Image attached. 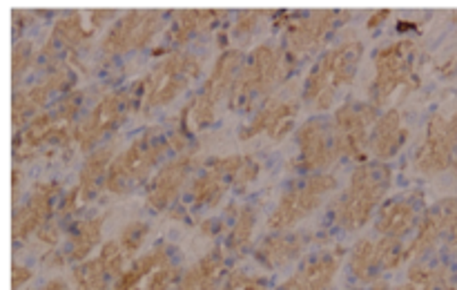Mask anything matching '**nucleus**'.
Segmentation results:
<instances>
[{
  "label": "nucleus",
  "mask_w": 457,
  "mask_h": 290,
  "mask_svg": "<svg viewBox=\"0 0 457 290\" xmlns=\"http://www.w3.org/2000/svg\"><path fill=\"white\" fill-rule=\"evenodd\" d=\"M393 183V170L384 161L360 163L351 174L346 190L333 208V221L339 230L355 232L364 228L386 196Z\"/></svg>",
  "instance_id": "f257e3e1"
},
{
  "label": "nucleus",
  "mask_w": 457,
  "mask_h": 290,
  "mask_svg": "<svg viewBox=\"0 0 457 290\" xmlns=\"http://www.w3.org/2000/svg\"><path fill=\"white\" fill-rule=\"evenodd\" d=\"M361 56H364V45L360 40H344L321 54L303 85V101L320 112L330 110L339 89L351 85L355 79Z\"/></svg>",
  "instance_id": "f03ea898"
},
{
  "label": "nucleus",
  "mask_w": 457,
  "mask_h": 290,
  "mask_svg": "<svg viewBox=\"0 0 457 290\" xmlns=\"http://www.w3.org/2000/svg\"><path fill=\"white\" fill-rule=\"evenodd\" d=\"M290 70V61L281 49L272 45H259L245 58L241 74L232 87L230 103L232 110L253 112L268 101V94L286 79Z\"/></svg>",
  "instance_id": "7ed1b4c3"
},
{
  "label": "nucleus",
  "mask_w": 457,
  "mask_h": 290,
  "mask_svg": "<svg viewBox=\"0 0 457 290\" xmlns=\"http://www.w3.org/2000/svg\"><path fill=\"white\" fill-rule=\"evenodd\" d=\"M172 150L170 134H163L159 128L145 129L119 156H114L105 177V190L123 195V192L141 186Z\"/></svg>",
  "instance_id": "20e7f679"
},
{
  "label": "nucleus",
  "mask_w": 457,
  "mask_h": 290,
  "mask_svg": "<svg viewBox=\"0 0 457 290\" xmlns=\"http://www.w3.org/2000/svg\"><path fill=\"white\" fill-rule=\"evenodd\" d=\"M245 58L239 49H228L219 56V61L214 62L212 74L205 79L201 92L192 98L190 105L183 110L181 125L179 128L190 132V129H204L217 116V107L223 98H230L232 87H235L237 79L241 74V67H244Z\"/></svg>",
  "instance_id": "39448f33"
},
{
  "label": "nucleus",
  "mask_w": 457,
  "mask_h": 290,
  "mask_svg": "<svg viewBox=\"0 0 457 290\" xmlns=\"http://www.w3.org/2000/svg\"><path fill=\"white\" fill-rule=\"evenodd\" d=\"M143 101V83L128 85V87L114 89L112 94L103 96L96 105L89 110V114L76 125V137L74 141L79 143L80 150H96L98 143L116 128L125 123L129 112Z\"/></svg>",
  "instance_id": "423d86ee"
},
{
  "label": "nucleus",
  "mask_w": 457,
  "mask_h": 290,
  "mask_svg": "<svg viewBox=\"0 0 457 290\" xmlns=\"http://www.w3.org/2000/svg\"><path fill=\"white\" fill-rule=\"evenodd\" d=\"M335 187H337V178L333 174H302L279 196V203L275 205L272 214L268 217V228L275 232L290 230L295 223L315 212Z\"/></svg>",
  "instance_id": "0eeeda50"
},
{
  "label": "nucleus",
  "mask_w": 457,
  "mask_h": 290,
  "mask_svg": "<svg viewBox=\"0 0 457 290\" xmlns=\"http://www.w3.org/2000/svg\"><path fill=\"white\" fill-rule=\"evenodd\" d=\"M201 74V58L195 54L174 52L161 58L154 70L141 80L143 110H154L172 103L196 76Z\"/></svg>",
  "instance_id": "6e6552de"
},
{
  "label": "nucleus",
  "mask_w": 457,
  "mask_h": 290,
  "mask_svg": "<svg viewBox=\"0 0 457 290\" xmlns=\"http://www.w3.org/2000/svg\"><path fill=\"white\" fill-rule=\"evenodd\" d=\"M415 43L395 40L375 54V79L370 83V103L384 105L400 87H415Z\"/></svg>",
  "instance_id": "1a4fd4ad"
},
{
  "label": "nucleus",
  "mask_w": 457,
  "mask_h": 290,
  "mask_svg": "<svg viewBox=\"0 0 457 290\" xmlns=\"http://www.w3.org/2000/svg\"><path fill=\"white\" fill-rule=\"evenodd\" d=\"M378 119V105H373L370 101H348L339 105V110L335 112L333 129L342 159H353L364 163L366 154H370L369 141Z\"/></svg>",
  "instance_id": "9d476101"
},
{
  "label": "nucleus",
  "mask_w": 457,
  "mask_h": 290,
  "mask_svg": "<svg viewBox=\"0 0 457 290\" xmlns=\"http://www.w3.org/2000/svg\"><path fill=\"white\" fill-rule=\"evenodd\" d=\"M406 257H409V250L402 239H391V236L360 239L353 248L348 268H351L353 279L370 284L386 270H395Z\"/></svg>",
  "instance_id": "9b49d317"
},
{
  "label": "nucleus",
  "mask_w": 457,
  "mask_h": 290,
  "mask_svg": "<svg viewBox=\"0 0 457 290\" xmlns=\"http://www.w3.org/2000/svg\"><path fill=\"white\" fill-rule=\"evenodd\" d=\"M297 170L302 174L324 172L339 156L333 123L326 119H311L297 129Z\"/></svg>",
  "instance_id": "f8f14e48"
},
{
  "label": "nucleus",
  "mask_w": 457,
  "mask_h": 290,
  "mask_svg": "<svg viewBox=\"0 0 457 290\" xmlns=\"http://www.w3.org/2000/svg\"><path fill=\"white\" fill-rule=\"evenodd\" d=\"M163 27V13L154 12V9H145V12H132L125 13L120 21L112 25L107 31L105 40H103V52L107 56H123V54L132 52V49H143L152 43L156 34Z\"/></svg>",
  "instance_id": "ddd939ff"
},
{
  "label": "nucleus",
  "mask_w": 457,
  "mask_h": 290,
  "mask_svg": "<svg viewBox=\"0 0 457 290\" xmlns=\"http://www.w3.org/2000/svg\"><path fill=\"white\" fill-rule=\"evenodd\" d=\"M61 186L56 181H43L29 192L25 201L13 210L12 235L13 239H29L31 235L47 226L61 203Z\"/></svg>",
  "instance_id": "4468645a"
},
{
  "label": "nucleus",
  "mask_w": 457,
  "mask_h": 290,
  "mask_svg": "<svg viewBox=\"0 0 457 290\" xmlns=\"http://www.w3.org/2000/svg\"><path fill=\"white\" fill-rule=\"evenodd\" d=\"M348 16L346 12L320 9V12L299 13L297 21L288 22L284 31V54L290 62L299 61L303 54L312 52L330 29L337 25L339 18Z\"/></svg>",
  "instance_id": "2eb2a0df"
},
{
  "label": "nucleus",
  "mask_w": 457,
  "mask_h": 290,
  "mask_svg": "<svg viewBox=\"0 0 457 290\" xmlns=\"http://www.w3.org/2000/svg\"><path fill=\"white\" fill-rule=\"evenodd\" d=\"M457 152V114L453 119H442L436 114L427 128L422 145L415 152V168L424 174H436L451 168Z\"/></svg>",
  "instance_id": "dca6fc26"
},
{
  "label": "nucleus",
  "mask_w": 457,
  "mask_h": 290,
  "mask_svg": "<svg viewBox=\"0 0 457 290\" xmlns=\"http://www.w3.org/2000/svg\"><path fill=\"white\" fill-rule=\"evenodd\" d=\"M76 125H65L54 112H40L13 138V159L29 161L43 145H67L74 141Z\"/></svg>",
  "instance_id": "f3484780"
},
{
  "label": "nucleus",
  "mask_w": 457,
  "mask_h": 290,
  "mask_svg": "<svg viewBox=\"0 0 457 290\" xmlns=\"http://www.w3.org/2000/svg\"><path fill=\"white\" fill-rule=\"evenodd\" d=\"M192 170H195V156L192 154H179L170 159L168 163L161 165L154 172V177L147 181L145 201L154 212H163L168 210L174 201L181 195L183 186L190 178Z\"/></svg>",
  "instance_id": "a211bd4d"
},
{
  "label": "nucleus",
  "mask_w": 457,
  "mask_h": 290,
  "mask_svg": "<svg viewBox=\"0 0 457 290\" xmlns=\"http://www.w3.org/2000/svg\"><path fill=\"white\" fill-rule=\"evenodd\" d=\"M420 195H402L386 201L375 217V232L379 236L402 239L420 226Z\"/></svg>",
  "instance_id": "6ab92c4d"
},
{
  "label": "nucleus",
  "mask_w": 457,
  "mask_h": 290,
  "mask_svg": "<svg viewBox=\"0 0 457 290\" xmlns=\"http://www.w3.org/2000/svg\"><path fill=\"white\" fill-rule=\"evenodd\" d=\"M339 266H342V250L317 253L308 257L277 290H330Z\"/></svg>",
  "instance_id": "aec40b11"
},
{
  "label": "nucleus",
  "mask_w": 457,
  "mask_h": 290,
  "mask_svg": "<svg viewBox=\"0 0 457 290\" xmlns=\"http://www.w3.org/2000/svg\"><path fill=\"white\" fill-rule=\"evenodd\" d=\"M295 116H297V103L277 96L268 98L254 110L253 120L244 128L241 138H254L259 134H268L270 138L286 137V132L293 128Z\"/></svg>",
  "instance_id": "412c9836"
},
{
  "label": "nucleus",
  "mask_w": 457,
  "mask_h": 290,
  "mask_svg": "<svg viewBox=\"0 0 457 290\" xmlns=\"http://www.w3.org/2000/svg\"><path fill=\"white\" fill-rule=\"evenodd\" d=\"M308 241H311L308 232H275V235L262 239V244L254 248V259L268 270H277V268H284L295 261L306 250Z\"/></svg>",
  "instance_id": "4be33fe9"
},
{
  "label": "nucleus",
  "mask_w": 457,
  "mask_h": 290,
  "mask_svg": "<svg viewBox=\"0 0 457 290\" xmlns=\"http://www.w3.org/2000/svg\"><path fill=\"white\" fill-rule=\"evenodd\" d=\"M406 138H409V129L402 123V116L397 110H388L379 114L378 123L373 125L369 141V152L378 161H388L404 147Z\"/></svg>",
  "instance_id": "5701e85b"
},
{
  "label": "nucleus",
  "mask_w": 457,
  "mask_h": 290,
  "mask_svg": "<svg viewBox=\"0 0 457 290\" xmlns=\"http://www.w3.org/2000/svg\"><path fill=\"white\" fill-rule=\"evenodd\" d=\"M232 186V181L228 178V174L223 172V168L219 165L217 159H210L208 163L204 165L199 174L195 177L190 186V199L192 205L196 210H204V208H214L223 201V196L228 195V190Z\"/></svg>",
  "instance_id": "b1692460"
},
{
  "label": "nucleus",
  "mask_w": 457,
  "mask_h": 290,
  "mask_svg": "<svg viewBox=\"0 0 457 290\" xmlns=\"http://www.w3.org/2000/svg\"><path fill=\"white\" fill-rule=\"evenodd\" d=\"M223 266H226L223 250H210L195 266L183 270L177 290H219V286L223 284Z\"/></svg>",
  "instance_id": "393cba45"
},
{
  "label": "nucleus",
  "mask_w": 457,
  "mask_h": 290,
  "mask_svg": "<svg viewBox=\"0 0 457 290\" xmlns=\"http://www.w3.org/2000/svg\"><path fill=\"white\" fill-rule=\"evenodd\" d=\"M168 263H172V250H170L165 244H156L154 248L147 250L145 254H138V257L132 261V266L125 268V272L119 277V281L112 286V290L141 288L143 279H147L152 272L168 266Z\"/></svg>",
  "instance_id": "a878e982"
},
{
  "label": "nucleus",
  "mask_w": 457,
  "mask_h": 290,
  "mask_svg": "<svg viewBox=\"0 0 457 290\" xmlns=\"http://www.w3.org/2000/svg\"><path fill=\"white\" fill-rule=\"evenodd\" d=\"M112 161H114V145L112 143L89 152V156L85 159L83 168L79 172V186H76L80 201L92 199L98 187H105V177L110 172Z\"/></svg>",
  "instance_id": "bb28decb"
},
{
  "label": "nucleus",
  "mask_w": 457,
  "mask_h": 290,
  "mask_svg": "<svg viewBox=\"0 0 457 290\" xmlns=\"http://www.w3.org/2000/svg\"><path fill=\"white\" fill-rule=\"evenodd\" d=\"M103 232V217L94 214V217L76 219L70 228V239H67V250L65 254L67 261L80 263L89 257L94 248L101 241Z\"/></svg>",
  "instance_id": "cd10ccee"
},
{
  "label": "nucleus",
  "mask_w": 457,
  "mask_h": 290,
  "mask_svg": "<svg viewBox=\"0 0 457 290\" xmlns=\"http://www.w3.org/2000/svg\"><path fill=\"white\" fill-rule=\"evenodd\" d=\"M221 16H226V13L212 12V9H183L174 16L172 29H170V43H172V47L190 43L195 36L212 29Z\"/></svg>",
  "instance_id": "c85d7f7f"
},
{
  "label": "nucleus",
  "mask_w": 457,
  "mask_h": 290,
  "mask_svg": "<svg viewBox=\"0 0 457 290\" xmlns=\"http://www.w3.org/2000/svg\"><path fill=\"white\" fill-rule=\"evenodd\" d=\"M87 38V29L83 27L79 12H71L67 16H62L61 21H56L54 25L52 36H49V43L45 45L40 58L49 61V58L58 56L61 52H74L83 40Z\"/></svg>",
  "instance_id": "c756f323"
},
{
  "label": "nucleus",
  "mask_w": 457,
  "mask_h": 290,
  "mask_svg": "<svg viewBox=\"0 0 457 290\" xmlns=\"http://www.w3.org/2000/svg\"><path fill=\"white\" fill-rule=\"evenodd\" d=\"M54 96L52 87H49L45 80H40L38 85H31L27 89H18L13 94L12 101V125L16 132H21L27 123H29L34 116L40 114L45 105H47L49 98Z\"/></svg>",
  "instance_id": "7c9ffc66"
},
{
  "label": "nucleus",
  "mask_w": 457,
  "mask_h": 290,
  "mask_svg": "<svg viewBox=\"0 0 457 290\" xmlns=\"http://www.w3.org/2000/svg\"><path fill=\"white\" fill-rule=\"evenodd\" d=\"M71 284L74 290H112L114 286V277L110 275V270L105 268V263L101 261V257L85 259L79 266L71 270Z\"/></svg>",
  "instance_id": "2f4dec72"
},
{
  "label": "nucleus",
  "mask_w": 457,
  "mask_h": 290,
  "mask_svg": "<svg viewBox=\"0 0 457 290\" xmlns=\"http://www.w3.org/2000/svg\"><path fill=\"white\" fill-rule=\"evenodd\" d=\"M397 290H453L449 286V275L445 268L415 263L409 270V281Z\"/></svg>",
  "instance_id": "473e14b6"
},
{
  "label": "nucleus",
  "mask_w": 457,
  "mask_h": 290,
  "mask_svg": "<svg viewBox=\"0 0 457 290\" xmlns=\"http://www.w3.org/2000/svg\"><path fill=\"white\" fill-rule=\"evenodd\" d=\"M254 223H257V208H254V205H241V208L235 210V221L230 223L226 241L230 253H241V250L250 244V236H253L254 232Z\"/></svg>",
  "instance_id": "72a5a7b5"
},
{
  "label": "nucleus",
  "mask_w": 457,
  "mask_h": 290,
  "mask_svg": "<svg viewBox=\"0 0 457 290\" xmlns=\"http://www.w3.org/2000/svg\"><path fill=\"white\" fill-rule=\"evenodd\" d=\"M217 161L235 187H245L253 181H257L259 163L254 159H250V156H244V154L219 156Z\"/></svg>",
  "instance_id": "f704fd0d"
},
{
  "label": "nucleus",
  "mask_w": 457,
  "mask_h": 290,
  "mask_svg": "<svg viewBox=\"0 0 457 290\" xmlns=\"http://www.w3.org/2000/svg\"><path fill=\"white\" fill-rule=\"evenodd\" d=\"M147 235H150V226L145 221H132L120 230L119 244L123 248L125 257L137 259V254L141 253L143 244H145Z\"/></svg>",
  "instance_id": "c9c22d12"
},
{
  "label": "nucleus",
  "mask_w": 457,
  "mask_h": 290,
  "mask_svg": "<svg viewBox=\"0 0 457 290\" xmlns=\"http://www.w3.org/2000/svg\"><path fill=\"white\" fill-rule=\"evenodd\" d=\"M219 290H268V281L262 275H250V272L235 270L223 279Z\"/></svg>",
  "instance_id": "e433bc0d"
},
{
  "label": "nucleus",
  "mask_w": 457,
  "mask_h": 290,
  "mask_svg": "<svg viewBox=\"0 0 457 290\" xmlns=\"http://www.w3.org/2000/svg\"><path fill=\"white\" fill-rule=\"evenodd\" d=\"M80 107H83V92H67L62 94L61 98L56 101V105H54V114H56V119L61 120V123L65 125H71L76 120V116H79Z\"/></svg>",
  "instance_id": "4c0bfd02"
},
{
  "label": "nucleus",
  "mask_w": 457,
  "mask_h": 290,
  "mask_svg": "<svg viewBox=\"0 0 457 290\" xmlns=\"http://www.w3.org/2000/svg\"><path fill=\"white\" fill-rule=\"evenodd\" d=\"M34 45L27 43V40H16L12 49V76L13 80L21 79L31 65H34Z\"/></svg>",
  "instance_id": "58836bf2"
},
{
  "label": "nucleus",
  "mask_w": 457,
  "mask_h": 290,
  "mask_svg": "<svg viewBox=\"0 0 457 290\" xmlns=\"http://www.w3.org/2000/svg\"><path fill=\"white\" fill-rule=\"evenodd\" d=\"M263 16H268L266 12H262V9H250V12H239L235 18V27H232V31H235V36H239V38H244V36H250L254 29L259 27V21H262Z\"/></svg>",
  "instance_id": "ea45409f"
},
{
  "label": "nucleus",
  "mask_w": 457,
  "mask_h": 290,
  "mask_svg": "<svg viewBox=\"0 0 457 290\" xmlns=\"http://www.w3.org/2000/svg\"><path fill=\"white\" fill-rule=\"evenodd\" d=\"M29 279H31V270L27 266L12 268V290H22Z\"/></svg>",
  "instance_id": "a19ab883"
},
{
  "label": "nucleus",
  "mask_w": 457,
  "mask_h": 290,
  "mask_svg": "<svg viewBox=\"0 0 457 290\" xmlns=\"http://www.w3.org/2000/svg\"><path fill=\"white\" fill-rule=\"evenodd\" d=\"M40 290H70V286L61 279H52V281H47V284H45Z\"/></svg>",
  "instance_id": "79ce46f5"
},
{
  "label": "nucleus",
  "mask_w": 457,
  "mask_h": 290,
  "mask_svg": "<svg viewBox=\"0 0 457 290\" xmlns=\"http://www.w3.org/2000/svg\"><path fill=\"white\" fill-rule=\"evenodd\" d=\"M388 13H391V12H386V9H384V12H378V16H373V18H370L369 27H375V25H379V21H382V18H388Z\"/></svg>",
  "instance_id": "37998d69"
},
{
  "label": "nucleus",
  "mask_w": 457,
  "mask_h": 290,
  "mask_svg": "<svg viewBox=\"0 0 457 290\" xmlns=\"http://www.w3.org/2000/svg\"><path fill=\"white\" fill-rule=\"evenodd\" d=\"M369 290H393V288H391V286L386 284V281H378V284H373V286H370Z\"/></svg>",
  "instance_id": "c03bdc74"
}]
</instances>
